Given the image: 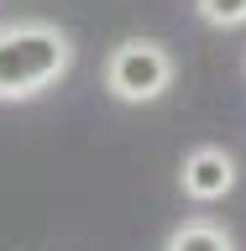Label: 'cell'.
<instances>
[{"label": "cell", "mask_w": 246, "mask_h": 251, "mask_svg": "<svg viewBox=\"0 0 246 251\" xmlns=\"http://www.w3.org/2000/svg\"><path fill=\"white\" fill-rule=\"evenodd\" d=\"M105 84H110L115 100H126V105H147L157 94H168L173 58L157 42H121L110 52V63H105Z\"/></svg>", "instance_id": "obj_2"}, {"label": "cell", "mask_w": 246, "mask_h": 251, "mask_svg": "<svg viewBox=\"0 0 246 251\" xmlns=\"http://www.w3.org/2000/svg\"><path fill=\"white\" fill-rule=\"evenodd\" d=\"M68 58H74L68 37L47 21L0 26V100H31L53 89L68 74Z\"/></svg>", "instance_id": "obj_1"}, {"label": "cell", "mask_w": 246, "mask_h": 251, "mask_svg": "<svg viewBox=\"0 0 246 251\" xmlns=\"http://www.w3.org/2000/svg\"><path fill=\"white\" fill-rule=\"evenodd\" d=\"M199 16L210 26H246V0H199Z\"/></svg>", "instance_id": "obj_5"}, {"label": "cell", "mask_w": 246, "mask_h": 251, "mask_svg": "<svg viewBox=\"0 0 246 251\" xmlns=\"http://www.w3.org/2000/svg\"><path fill=\"white\" fill-rule=\"evenodd\" d=\"M236 188V157L225 152V147H194V152L184 157V194L189 199H225Z\"/></svg>", "instance_id": "obj_3"}, {"label": "cell", "mask_w": 246, "mask_h": 251, "mask_svg": "<svg viewBox=\"0 0 246 251\" xmlns=\"http://www.w3.org/2000/svg\"><path fill=\"white\" fill-rule=\"evenodd\" d=\"M168 246L173 251H225L231 246V230L215 225V220H189V225H178L168 235Z\"/></svg>", "instance_id": "obj_4"}]
</instances>
